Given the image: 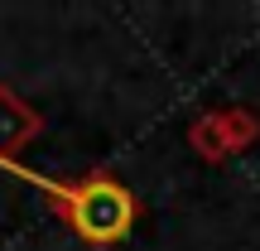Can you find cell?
<instances>
[{"label":"cell","mask_w":260,"mask_h":251,"mask_svg":"<svg viewBox=\"0 0 260 251\" xmlns=\"http://www.w3.org/2000/svg\"><path fill=\"white\" fill-rule=\"evenodd\" d=\"M130 217H135V208H130V193L121 184H92L77 193V227L96 242L121 237L130 227Z\"/></svg>","instance_id":"6da1fadb"}]
</instances>
